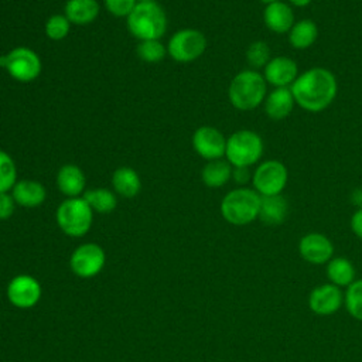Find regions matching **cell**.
Listing matches in <instances>:
<instances>
[{
    "instance_id": "44dd1931",
    "label": "cell",
    "mask_w": 362,
    "mask_h": 362,
    "mask_svg": "<svg viewBox=\"0 0 362 362\" xmlns=\"http://www.w3.org/2000/svg\"><path fill=\"white\" fill-rule=\"evenodd\" d=\"M287 214H288V204H287V199L281 194L262 197L259 219L263 223L270 225V226L280 225L284 222Z\"/></svg>"
},
{
    "instance_id": "e0dca14e",
    "label": "cell",
    "mask_w": 362,
    "mask_h": 362,
    "mask_svg": "<svg viewBox=\"0 0 362 362\" xmlns=\"http://www.w3.org/2000/svg\"><path fill=\"white\" fill-rule=\"evenodd\" d=\"M342 303V293L335 284H324L314 288L308 298L310 308L318 315H329L338 311Z\"/></svg>"
},
{
    "instance_id": "cb8c5ba5",
    "label": "cell",
    "mask_w": 362,
    "mask_h": 362,
    "mask_svg": "<svg viewBox=\"0 0 362 362\" xmlns=\"http://www.w3.org/2000/svg\"><path fill=\"white\" fill-rule=\"evenodd\" d=\"M288 44L294 49H307L318 38V27L310 18H303L294 23V25L287 33Z\"/></svg>"
},
{
    "instance_id": "d6a6232c",
    "label": "cell",
    "mask_w": 362,
    "mask_h": 362,
    "mask_svg": "<svg viewBox=\"0 0 362 362\" xmlns=\"http://www.w3.org/2000/svg\"><path fill=\"white\" fill-rule=\"evenodd\" d=\"M16 209V201L11 192H0V221L8 219Z\"/></svg>"
},
{
    "instance_id": "277c9868",
    "label": "cell",
    "mask_w": 362,
    "mask_h": 362,
    "mask_svg": "<svg viewBox=\"0 0 362 362\" xmlns=\"http://www.w3.org/2000/svg\"><path fill=\"white\" fill-rule=\"evenodd\" d=\"M262 197L247 187H238L221 201V215L223 219L236 226H243L259 218Z\"/></svg>"
},
{
    "instance_id": "4316f807",
    "label": "cell",
    "mask_w": 362,
    "mask_h": 362,
    "mask_svg": "<svg viewBox=\"0 0 362 362\" xmlns=\"http://www.w3.org/2000/svg\"><path fill=\"white\" fill-rule=\"evenodd\" d=\"M245 58L250 69H263L272 59V49L266 41L256 40L247 45L245 51Z\"/></svg>"
},
{
    "instance_id": "3957f363",
    "label": "cell",
    "mask_w": 362,
    "mask_h": 362,
    "mask_svg": "<svg viewBox=\"0 0 362 362\" xmlns=\"http://www.w3.org/2000/svg\"><path fill=\"white\" fill-rule=\"evenodd\" d=\"M126 25L139 41L160 40L167 30V16L157 1H139L126 17Z\"/></svg>"
},
{
    "instance_id": "2e32d148",
    "label": "cell",
    "mask_w": 362,
    "mask_h": 362,
    "mask_svg": "<svg viewBox=\"0 0 362 362\" xmlns=\"http://www.w3.org/2000/svg\"><path fill=\"white\" fill-rule=\"evenodd\" d=\"M294 106L296 100L290 88H273L270 92H267L263 102L266 116L274 122L288 117Z\"/></svg>"
},
{
    "instance_id": "d6986e66",
    "label": "cell",
    "mask_w": 362,
    "mask_h": 362,
    "mask_svg": "<svg viewBox=\"0 0 362 362\" xmlns=\"http://www.w3.org/2000/svg\"><path fill=\"white\" fill-rule=\"evenodd\" d=\"M10 192L16 204L24 208L40 206L47 198L45 187L35 180H20Z\"/></svg>"
},
{
    "instance_id": "d590c367",
    "label": "cell",
    "mask_w": 362,
    "mask_h": 362,
    "mask_svg": "<svg viewBox=\"0 0 362 362\" xmlns=\"http://www.w3.org/2000/svg\"><path fill=\"white\" fill-rule=\"evenodd\" d=\"M351 201L358 206L362 208V188H355L351 192Z\"/></svg>"
},
{
    "instance_id": "8fae6325",
    "label": "cell",
    "mask_w": 362,
    "mask_h": 362,
    "mask_svg": "<svg viewBox=\"0 0 362 362\" xmlns=\"http://www.w3.org/2000/svg\"><path fill=\"white\" fill-rule=\"evenodd\" d=\"M194 151L206 161L225 157L226 137L214 126H199L191 139Z\"/></svg>"
},
{
    "instance_id": "5bb4252c",
    "label": "cell",
    "mask_w": 362,
    "mask_h": 362,
    "mask_svg": "<svg viewBox=\"0 0 362 362\" xmlns=\"http://www.w3.org/2000/svg\"><path fill=\"white\" fill-rule=\"evenodd\" d=\"M301 257L313 264H322L331 260L334 253L332 242L322 233L311 232L301 238L298 243Z\"/></svg>"
},
{
    "instance_id": "f1b7e54d",
    "label": "cell",
    "mask_w": 362,
    "mask_h": 362,
    "mask_svg": "<svg viewBox=\"0 0 362 362\" xmlns=\"http://www.w3.org/2000/svg\"><path fill=\"white\" fill-rule=\"evenodd\" d=\"M17 181L16 161L8 153L0 150V192H10Z\"/></svg>"
},
{
    "instance_id": "74e56055",
    "label": "cell",
    "mask_w": 362,
    "mask_h": 362,
    "mask_svg": "<svg viewBox=\"0 0 362 362\" xmlns=\"http://www.w3.org/2000/svg\"><path fill=\"white\" fill-rule=\"evenodd\" d=\"M259 1H262L263 4H272V3H274V1H279V0H259Z\"/></svg>"
},
{
    "instance_id": "6da1fadb",
    "label": "cell",
    "mask_w": 362,
    "mask_h": 362,
    "mask_svg": "<svg viewBox=\"0 0 362 362\" xmlns=\"http://www.w3.org/2000/svg\"><path fill=\"white\" fill-rule=\"evenodd\" d=\"M290 90L297 106L310 113H320L334 102L338 82L329 69L314 66L300 72Z\"/></svg>"
},
{
    "instance_id": "8992f818",
    "label": "cell",
    "mask_w": 362,
    "mask_h": 362,
    "mask_svg": "<svg viewBox=\"0 0 362 362\" xmlns=\"http://www.w3.org/2000/svg\"><path fill=\"white\" fill-rule=\"evenodd\" d=\"M55 219L65 235L81 238L86 235L92 226L93 211L82 197L66 198L58 205Z\"/></svg>"
},
{
    "instance_id": "9c48e42d",
    "label": "cell",
    "mask_w": 362,
    "mask_h": 362,
    "mask_svg": "<svg viewBox=\"0 0 362 362\" xmlns=\"http://www.w3.org/2000/svg\"><path fill=\"white\" fill-rule=\"evenodd\" d=\"M288 181L287 167L280 160H264L256 165L252 174L253 189L260 197L279 195Z\"/></svg>"
},
{
    "instance_id": "d4e9b609",
    "label": "cell",
    "mask_w": 362,
    "mask_h": 362,
    "mask_svg": "<svg viewBox=\"0 0 362 362\" xmlns=\"http://www.w3.org/2000/svg\"><path fill=\"white\" fill-rule=\"evenodd\" d=\"M82 198L88 202L93 212L98 214H110L117 206L116 192L107 188H92L86 189Z\"/></svg>"
},
{
    "instance_id": "7402d4cb",
    "label": "cell",
    "mask_w": 362,
    "mask_h": 362,
    "mask_svg": "<svg viewBox=\"0 0 362 362\" xmlns=\"http://www.w3.org/2000/svg\"><path fill=\"white\" fill-rule=\"evenodd\" d=\"M232 164L226 158L206 161L201 171V180L208 188H221L232 180Z\"/></svg>"
},
{
    "instance_id": "836d02e7",
    "label": "cell",
    "mask_w": 362,
    "mask_h": 362,
    "mask_svg": "<svg viewBox=\"0 0 362 362\" xmlns=\"http://www.w3.org/2000/svg\"><path fill=\"white\" fill-rule=\"evenodd\" d=\"M252 174L253 173H250V167H233L232 180L239 187H245L249 181H252Z\"/></svg>"
},
{
    "instance_id": "f546056e",
    "label": "cell",
    "mask_w": 362,
    "mask_h": 362,
    "mask_svg": "<svg viewBox=\"0 0 362 362\" xmlns=\"http://www.w3.org/2000/svg\"><path fill=\"white\" fill-rule=\"evenodd\" d=\"M71 30V21L66 18L65 14H52L47 18L44 31L45 35L52 41H61L66 38Z\"/></svg>"
},
{
    "instance_id": "603a6c76",
    "label": "cell",
    "mask_w": 362,
    "mask_h": 362,
    "mask_svg": "<svg viewBox=\"0 0 362 362\" xmlns=\"http://www.w3.org/2000/svg\"><path fill=\"white\" fill-rule=\"evenodd\" d=\"M112 187L120 197L133 198L141 189V180L136 170L130 167H119L112 174Z\"/></svg>"
},
{
    "instance_id": "9a60e30c",
    "label": "cell",
    "mask_w": 362,
    "mask_h": 362,
    "mask_svg": "<svg viewBox=\"0 0 362 362\" xmlns=\"http://www.w3.org/2000/svg\"><path fill=\"white\" fill-rule=\"evenodd\" d=\"M263 23L266 28L274 34H287L294 25V10L286 1H274L263 10Z\"/></svg>"
},
{
    "instance_id": "7a4b0ae2",
    "label": "cell",
    "mask_w": 362,
    "mask_h": 362,
    "mask_svg": "<svg viewBox=\"0 0 362 362\" xmlns=\"http://www.w3.org/2000/svg\"><path fill=\"white\" fill-rule=\"evenodd\" d=\"M266 95L267 83L263 74L250 68L238 72L228 86L230 105L242 112H250L263 105Z\"/></svg>"
},
{
    "instance_id": "ffe728a7",
    "label": "cell",
    "mask_w": 362,
    "mask_h": 362,
    "mask_svg": "<svg viewBox=\"0 0 362 362\" xmlns=\"http://www.w3.org/2000/svg\"><path fill=\"white\" fill-rule=\"evenodd\" d=\"M100 6L98 0H66L64 14L71 24L85 25L95 21L99 16Z\"/></svg>"
},
{
    "instance_id": "30bf717a",
    "label": "cell",
    "mask_w": 362,
    "mask_h": 362,
    "mask_svg": "<svg viewBox=\"0 0 362 362\" xmlns=\"http://www.w3.org/2000/svg\"><path fill=\"white\" fill-rule=\"evenodd\" d=\"M106 262L105 250L96 243L79 245L71 255L69 267L74 274L82 279H90L100 273Z\"/></svg>"
},
{
    "instance_id": "e575fe53",
    "label": "cell",
    "mask_w": 362,
    "mask_h": 362,
    "mask_svg": "<svg viewBox=\"0 0 362 362\" xmlns=\"http://www.w3.org/2000/svg\"><path fill=\"white\" fill-rule=\"evenodd\" d=\"M351 229L352 232L362 239V208H358L351 216Z\"/></svg>"
},
{
    "instance_id": "83f0119b",
    "label": "cell",
    "mask_w": 362,
    "mask_h": 362,
    "mask_svg": "<svg viewBox=\"0 0 362 362\" xmlns=\"http://www.w3.org/2000/svg\"><path fill=\"white\" fill-rule=\"evenodd\" d=\"M137 57L147 64H157L167 55V45L160 40H144L139 41L136 47Z\"/></svg>"
},
{
    "instance_id": "52a82bcc",
    "label": "cell",
    "mask_w": 362,
    "mask_h": 362,
    "mask_svg": "<svg viewBox=\"0 0 362 362\" xmlns=\"http://www.w3.org/2000/svg\"><path fill=\"white\" fill-rule=\"evenodd\" d=\"M0 66L18 82H31L41 74L42 64L40 55L28 47H16L0 57Z\"/></svg>"
},
{
    "instance_id": "484cf974",
    "label": "cell",
    "mask_w": 362,
    "mask_h": 362,
    "mask_svg": "<svg viewBox=\"0 0 362 362\" xmlns=\"http://www.w3.org/2000/svg\"><path fill=\"white\" fill-rule=\"evenodd\" d=\"M327 276L335 286H349L354 283L355 269L348 259L335 257L327 266Z\"/></svg>"
},
{
    "instance_id": "ba28073f",
    "label": "cell",
    "mask_w": 362,
    "mask_h": 362,
    "mask_svg": "<svg viewBox=\"0 0 362 362\" xmlns=\"http://www.w3.org/2000/svg\"><path fill=\"white\" fill-rule=\"evenodd\" d=\"M206 49V37L195 28H181L175 31L167 42V54L180 64L198 59Z\"/></svg>"
},
{
    "instance_id": "ac0fdd59",
    "label": "cell",
    "mask_w": 362,
    "mask_h": 362,
    "mask_svg": "<svg viewBox=\"0 0 362 362\" xmlns=\"http://www.w3.org/2000/svg\"><path fill=\"white\" fill-rule=\"evenodd\" d=\"M57 187L68 198L82 197L86 191V177L81 167L76 164H64L57 173Z\"/></svg>"
},
{
    "instance_id": "4dcf8cb0",
    "label": "cell",
    "mask_w": 362,
    "mask_h": 362,
    "mask_svg": "<svg viewBox=\"0 0 362 362\" xmlns=\"http://www.w3.org/2000/svg\"><path fill=\"white\" fill-rule=\"evenodd\" d=\"M345 304L349 314L362 321V280H356L349 284L345 294Z\"/></svg>"
},
{
    "instance_id": "1f68e13d",
    "label": "cell",
    "mask_w": 362,
    "mask_h": 362,
    "mask_svg": "<svg viewBox=\"0 0 362 362\" xmlns=\"http://www.w3.org/2000/svg\"><path fill=\"white\" fill-rule=\"evenodd\" d=\"M139 0H103L106 10L115 17H127Z\"/></svg>"
},
{
    "instance_id": "8d00e7d4",
    "label": "cell",
    "mask_w": 362,
    "mask_h": 362,
    "mask_svg": "<svg viewBox=\"0 0 362 362\" xmlns=\"http://www.w3.org/2000/svg\"><path fill=\"white\" fill-rule=\"evenodd\" d=\"M311 3V0H288V4L291 6V7H305V6H308Z\"/></svg>"
},
{
    "instance_id": "f35d334b",
    "label": "cell",
    "mask_w": 362,
    "mask_h": 362,
    "mask_svg": "<svg viewBox=\"0 0 362 362\" xmlns=\"http://www.w3.org/2000/svg\"><path fill=\"white\" fill-rule=\"evenodd\" d=\"M139 1H156V0H139Z\"/></svg>"
},
{
    "instance_id": "5b68a950",
    "label": "cell",
    "mask_w": 362,
    "mask_h": 362,
    "mask_svg": "<svg viewBox=\"0 0 362 362\" xmlns=\"http://www.w3.org/2000/svg\"><path fill=\"white\" fill-rule=\"evenodd\" d=\"M263 156V140L259 133L242 129L226 139L225 158L232 167H252Z\"/></svg>"
},
{
    "instance_id": "4fadbf2b",
    "label": "cell",
    "mask_w": 362,
    "mask_h": 362,
    "mask_svg": "<svg viewBox=\"0 0 362 362\" xmlns=\"http://www.w3.org/2000/svg\"><path fill=\"white\" fill-rule=\"evenodd\" d=\"M297 62L286 55L272 57L263 68V78L273 88H290L298 76Z\"/></svg>"
},
{
    "instance_id": "7c38bea8",
    "label": "cell",
    "mask_w": 362,
    "mask_h": 362,
    "mask_svg": "<svg viewBox=\"0 0 362 362\" xmlns=\"http://www.w3.org/2000/svg\"><path fill=\"white\" fill-rule=\"evenodd\" d=\"M6 294L14 307L31 308L41 298V284L30 274H17L8 281Z\"/></svg>"
}]
</instances>
